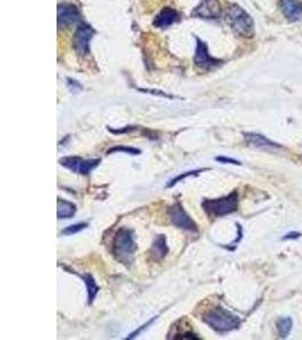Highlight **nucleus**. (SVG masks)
Segmentation results:
<instances>
[{
    "label": "nucleus",
    "instance_id": "f257e3e1",
    "mask_svg": "<svg viewBox=\"0 0 302 340\" xmlns=\"http://www.w3.org/2000/svg\"><path fill=\"white\" fill-rule=\"evenodd\" d=\"M224 20L233 32L242 38H252L255 34V24L251 16L241 7L232 4L226 7Z\"/></svg>",
    "mask_w": 302,
    "mask_h": 340
},
{
    "label": "nucleus",
    "instance_id": "f03ea898",
    "mask_svg": "<svg viewBox=\"0 0 302 340\" xmlns=\"http://www.w3.org/2000/svg\"><path fill=\"white\" fill-rule=\"evenodd\" d=\"M203 321L212 329L221 333L237 329L241 322L239 316L222 307H216L214 310L208 311L206 314L203 315Z\"/></svg>",
    "mask_w": 302,
    "mask_h": 340
},
{
    "label": "nucleus",
    "instance_id": "7ed1b4c3",
    "mask_svg": "<svg viewBox=\"0 0 302 340\" xmlns=\"http://www.w3.org/2000/svg\"><path fill=\"white\" fill-rule=\"evenodd\" d=\"M202 207L213 218H220L233 213L238 209V193L234 191L228 196L214 200H204Z\"/></svg>",
    "mask_w": 302,
    "mask_h": 340
},
{
    "label": "nucleus",
    "instance_id": "20e7f679",
    "mask_svg": "<svg viewBox=\"0 0 302 340\" xmlns=\"http://www.w3.org/2000/svg\"><path fill=\"white\" fill-rule=\"evenodd\" d=\"M113 254L119 260H127L129 259L132 254L135 253L137 249L136 243L132 236V232L128 228H120L114 236L112 243Z\"/></svg>",
    "mask_w": 302,
    "mask_h": 340
},
{
    "label": "nucleus",
    "instance_id": "39448f33",
    "mask_svg": "<svg viewBox=\"0 0 302 340\" xmlns=\"http://www.w3.org/2000/svg\"><path fill=\"white\" fill-rule=\"evenodd\" d=\"M168 215L170 218V221L175 224L176 227L184 229V231L187 232H198V227L196 222L189 217L187 214V212L185 211L183 205L180 203H176L172 206L169 207L168 210Z\"/></svg>",
    "mask_w": 302,
    "mask_h": 340
},
{
    "label": "nucleus",
    "instance_id": "423d86ee",
    "mask_svg": "<svg viewBox=\"0 0 302 340\" xmlns=\"http://www.w3.org/2000/svg\"><path fill=\"white\" fill-rule=\"evenodd\" d=\"M60 165L67 169L77 173L79 175H88L100 165V159H92V160H85L79 157H65L61 158Z\"/></svg>",
    "mask_w": 302,
    "mask_h": 340
},
{
    "label": "nucleus",
    "instance_id": "0eeeda50",
    "mask_svg": "<svg viewBox=\"0 0 302 340\" xmlns=\"http://www.w3.org/2000/svg\"><path fill=\"white\" fill-rule=\"evenodd\" d=\"M94 31L90 25L82 24L78 26L76 33L74 35V48L78 55L85 56L90 51V41L93 37Z\"/></svg>",
    "mask_w": 302,
    "mask_h": 340
},
{
    "label": "nucleus",
    "instance_id": "6e6552de",
    "mask_svg": "<svg viewBox=\"0 0 302 340\" xmlns=\"http://www.w3.org/2000/svg\"><path fill=\"white\" fill-rule=\"evenodd\" d=\"M220 61L213 58L210 55V52L207 50V47L201 40H197V48H196V54H195V64L197 67L201 69H212L213 67L219 65Z\"/></svg>",
    "mask_w": 302,
    "mask_h": 340
},
{
    "label": "nucleus",
    "instance_id": "1a4fd4ad",
    "mask_svg": "<svg viewBox=\"0 0 302 340\" xmlns=\"http://www.w3.org/2000/svg\"><path fill=\"white\" fill-rule=\"evenodd\" d=\"M247 143L254 147L256 149L263 150V151H269V152H276L282 150V147L277 143H274L272 141L265 138L264 135L256 134V133H243Z\"/></svg>",
    "mask_w": 302,
    "mask_h": 340
},
{
    "label": "nucleus",
    "instance_id": "9d476101",
    "mask_svg": "<svg viewBox=\"0 0 302 340\" xmlns=\"http://www.w3.org/2000/svg\"><path fill=\"white\" fill-rule=\"evenodd\" d=\"M221 15V6L217 0H202L199 6L194 11L193 16L206 20H215Z\"/></svg>",
    "mask_w": 302,
    "mask_h": 340
},
{
    "label": "nucleus",
    "instance_id": "9b49d317",
    "mask_svg": "<svg viewBox=\"0 0 302 340\" xmlns=\"http://www.w3.org/2000/svg\"><path fill=\"white\" fill-rule=\"evenodd\" d=\"M79 20V13L77 8L70 4H61L58 6V25L59 28H65Z\"/></svg>",
    "mask_w": 302,
    "mask_h": 340
},
{
    "label": "nucleus",
    "instance_id": "f8f14e48",
    "mask_svg": "<svg viewBox=\"0 0 302 340\" xmlns=\"http://www.w3.org/2000/svg\"><path fill=\"white\" fill-rule=\"evenodd\" d=\"M279 8L288 21L296 22L302 19V4L299 0H281Z\"/></svg>",
    "mask_w": 302,
    "mask_h": 340
},
{
    "label": "nucleus",
    "instance_id": "ddd939ff",
    "mask_svg": "<svg viewBox=\"0 0 302 340\" xmlns=\"http://www.w3.org/2000/svg\"><path fill=\"white\" fill-rule=\"evenodd\" d=\"M178 21V13L172 8H164L161 13L155 17L153 24L160 29L168 28Z\"/></svg>",
    "mask_w": 302,
    "mask_h": 340
},
{
    "label": "nucleus",
    "instance_id": "4468645a",
    "mask_svg": "<svg viewBox=\"0 0 302 340\" xmlns=\"http://www.w3.org/2000/svg\"><path fill=\"white\" fill-rule=\"evenodd\" d=\"M77 207L72 202L58 198L57 202V217L59 220L61 219H69L73 218L76 213Z\"/></svg>",
    "mask_w": 302,
    "mask_h": 340
},
{
    "label": "nucleus",
    "instance_id": "2eb2a0df",
    "mask_svg": "<svg viewBox=\"0 0 302 340\" xmlns=\"http://www.w3.org/2000/svg\"><path fill=\"white\" fill-rule=\"evenodd\" d=\"M152 253L153 257L157 260L163 259L169 253V246L167 244L166 236L159 235L155 238L152 245Z\"/></svg>",
    "mask_w": 302,
    "mask_h": 340
},
{
    "label": "nucleus",
    "instance_id": "dca6fc26",
    "mask_svg": "<svg viewBox=\"0 0 302 340\" xmlns=\"http://www.w3.org/2000/svg\"><path fill=\"white\" fill-rule=\"evenodd\" d=\"M81 278L84 281V284L86 286V290H87V299H88V304H91L94 302V299L96 297L97 293H99V287H97L96 282L91 275H84L81 276Z\"/></svg>",
    "mask_w": 302,
    "mask_h": 340
},
{
    "label": "nucleus",
    "instance_id": "f3484780",
    "mask_svg": "<svg viewBox=\"0 0 302 340\" xmlns=\"http://www.w3.org/2000/svg\"><path fill=\"white\" fill-rule=\"evenodd\" d=\"M292 325H293V321L291 317H288V316L281 317V319L276 322V329H277L278 337H281V338L287 337L292 330Z\"/></svg>",
    "mask_w": 302,
    "mask_h": 340
},
{
    "label": "nucleus",
    "instance_id": "a211bd4d",
    "mask_svg": "<svg viewBox=\"0 0 302 340\" xmlns=\"http://www.w3.org/2000/svg\"><path fill=\"white\" fill-rule=\"evenodd\" d=\"M204 170H207V169H201V170H190V171H185V173L183 174H180L179 176H177L176 178H173L171 179L170 182H169L167 184V188H171L175 186L176 184H178L179 182H183V180H185L187 177H190V176H198L199 174L202 173V171Z\"/></svg>",
    "mask_w": 302,
    "mask_h": 340
},
{
    "label": "nucleus",
    "instance_id": "6ab92c4d",
    "mask_svg": "<svg viewBox=\"0 0 302 340\" xmlns=\"http://www.w3.org/2000/svg\"><path fill=\"white\" fill-rule=\"evenodd\" d=\"M86 227H87V223H85V222L70 224V226L63 229L61 234H63V235H66V236H72V235H75V234L84 231V229H85Z\"/></svg>",
    "mask_w": 302,
    "mask_h": 340
},
{
    "label": "nucleus",
    "instance_id": "aec40b11",
    "mask_svg": "<svg viewBox=\"0 0 302 340\" xmlns=\"http://www.w3.org/2000/svg\"><path fill=\"white\" fill-rule=\"evenodd\" d=\"M114 152H125L127 154H131V156H137V154H140V150L135 149V148H129V147H123V145L114 147L112 149L108 150V154L114 153Z\"/></svg>",
    "mask_w": 302,
    "mask_h": 340
},
{
    "label": "nucleus",
    "instance_id": "412c9836",
    "mask_svg": "<svg viewBox=\"0 0 302 340\" xmlns=\"http://www.w3.org/2000/svg\"><path fill=\"white\" fill-rule=\"evenodd\" d=\"M158 319V316H155V317H152V319H150L149 321H147V322H146V323L145 324H143V325H140L139 326V328L138 329H137V330H135L134 331V332H131L129 335H128V337H127V339H132V338H135V337H137V335H138L140 332H141V331H143V330H145L146 328H147V326L148 325H150V324H152L153 323V322L155 321V320H157Z\"/></svg>",
    "mask_w": 302,
    "mask_h": 340
},
{
    "label": "nucleus",
    "instance_id": "4be33fe9",
    "mask_svg": "<svg viewBox=\"0 0 302 340\" xmlns=\"http://www.w3.org/2000/svg\"><path fill=\"white\" fill-rule=\"evenodd\" d=\"M215 160L221 163H230V165H237V166L241 165L240 161L235 160V159H232V158H228V157H216Z\"/></svg>",
    "mask_w": 302,
    "mask_h": 340
},
{
    "label": "nucleus",
    "instance_id": "5701e85b",
    "mask_svg": "<svg viewBox=\"0 0 302 340\" xmlns=\"http://www.w3.org/2000/svg\"><path fill=\"white\" fill-rule=\"evenodd\" d=\"M68 85H69V89L73 90V91H81L82 90V86L79 85V84L76 81H72V79H68Z\"/></svg>",
    "mask_w": 302,
    "mask_h": 340
},
{
    "label": "nucleus",
    "instance_id": "b1692460",
    "mask_svg": "<svg viewBox=\"0 0 302 340\" xmlns=\"http://www.w3.org/2000/svg\"><path fill=\"white\" fill-rule=\"evenodd\" d=\"M301 236V234L299 233H290V234H287V235L285 237H283V240L284 241H286V240H295V238H299Z\"/></svg>",
    "mask_w": 302,
    "mask_h": 340
}]
</instances>
